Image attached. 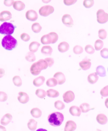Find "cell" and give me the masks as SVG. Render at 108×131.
Masks as SVG:
<instances>
[{
    "label": "cell",
    "instance_id": "32",
    "mask_svg": "<svg viewBox=\"0 0 108 131\" xmlns=\"http://www.w3.org/2000/svg\"><path fill=\"white\" fill-rule=\"evenodd\" d=\"M42 27L38 23H35L32 25V30L35 33L40 32Z\"/></svg>",
    "mask_w": 108,
    "mask_h": 131
},
{
    "label": "cell",
    "instance_id": "9",
    "mask_svg": "<svg viewBox=\"0 0 108 131\" xmlns=\"http://www.w3.org/2000/svg\"><path fill=\"white\" fill-rule=\"evenodd\" d=\"M80 67L84 70H87L90 68L91 66L90 60L88 59H84L79 63Z\"/></svg>",
    "mask_w": 108,
    "mask_h": 131
},
{
    "label": "cell",
    "instance_id": "33",
    "mask_svg": "<svg viewBox=\"0 0 108 131\" xmlns=\"http://www.w3.org/2000/svg\"><path fill=\"white\" fill-rule=\"evenodd\" d=\"M36 94L40 98H44L46 96V92L42 89H38L36 91Z\"/></svg>",
    "mask_w": 108,
    "mask_h": 131
},
{
    "label": "cell",
    "instance_id": "17",
    "mask_svg": "<svg viewBox=\"0 0 108 131\" xmlns=\"http://www.w3.org/2000/svg\"><path fill=\"white\" fill-rule=\"evenodd\" d=\"M42 70L38 68L36 63H33L30 68L31 74L34 75H37L40 73Z\"/></svg>",
    "mask_w": 108,
    "mask_h": 131
},
{
    "label": "cell",
    "instance_id": "26",
    "mask_svg": "<svg viewBox=\"0 0 108 131\" xmlns=\"http://www.w3.org/2000/svg\"><path fill=\"white\" fill-rule=\"evenodd\" d=\"M37 122L33 119H30L27 124V126L29 129L31 131H34L37 128Z\"/></svg>",
    "mask_w": 108,
    "mask_h": 131
},
{
    "label": "cell",
    "instance_id": "2",
    "mask_svg": "<svg viewBox=\"0 0 108 131\" xmlns=\"http://www.w3.org/2000/svg\"><path fill=\"white\" fill-rule=\"evenodd\" d=\"M2 46L6 50L11 51L17 45V41L15 38L11 35H7L4 37L1 42Z\"/></svg>",
    "mask_w": 108,
    "mask_h": 131
},
{
    "label": "cell",
    "instance_id": "49",
    "mask_svg": "<svg viewBox=\"0 0 108 131\" xmlns=\"http://www.w3.org/2000/svg\"><path fill=\"white\" fill-rule=\"evenodd\" d=\"M14 0H4V4L7 6H11L14 3Z\"/></svg>",
    "mask_w": 108,
    "mask_h": 131
},
{
    "label": "cell",
    "instance_id": "1",
    "mask_svg": "<svg viewBox=\"0 0 108 131\" xmlns=\"http://www.w3.org/2000/svg\"><path fill=\"white\" fill-rule=\"evenodd\" d=\"M64 120L63 115L60 112H54L49 115L48 121L50 125L53 126H61Z\"/></svg>",
    "mask_w": 108,
    "mask_h": 131
},
{
    "label": "cell",
    "instance_id": "23",
    "mask_svg": "<svg viewBox=\"0 0 108 131\" xmlns=\"http://www.w3.org/2000/svg\"><path fill=\"white\" fill-rule=\"evenodd\" d=\"M40 44L36 41H33L31 42L29 45V50L32 52H36L37 51Z\"/></svg>",
    "mask_w": 108,
    "mask_h": 131
},
{
    "label": "cell",
    "instance_id": "35",
    "mask_svg": "<svg viewBox=\"0 0 108 131\" xmlns=\"http://www.w3.org/2000/svg\"><path fill=\"white\" fill-rule=\"evenodd\" d=\"M80 108L83 113H87L90 110V105L87 103H83L81 104L80 106Z\"/></svg>",
    "mask_w": 108,
    "mask_h": 131
},
{
    "label": "cell",
    "instance_id": "41",
    "mask_svg": "<svg viewBox=\"0 0 108 131\" xmlns=\"http://www.w3.org/2000/svg\"><path fill=\"white\" fill-rule=\"evenodd\" d=\"M86 52L89 54H93L95 52V49L91 45H87L85 47Z\"/></svg>",
    "mask_w": 108,
    "mask_h": 131
},
{
    "label": "cell",
    "instance_id": "22",
    "mask_svg": "<svg viewBox=\"0 0 108 131\" xmlns=\"http://www.w3.org/2000/svg\"><path fill=\"white\" fill-rule=\"evenodd\" d=\"M41 42L43 44H49L52 43V39L50 35H45L43 36L41 40Z\"/></svg>",
    "mask_w": 108,
    "mask_h": 131
},
{
    "label": "cell",
    "instance_id": "13",
    "mask_svg": "<svg viewBox=\"0 0 108 131\" xmlns=\"http://www.w3.org/2000/svg\"><path fill=\"white\" fill-rule=\"evenodd\" d=\"M54 78L57 80L59 85H62L65 81V77L64 74L61 72H57L54 75Z\"/></svg>",
    "mask_w": 108,
    "mask_h": 131
},
{
    "label": "cell",
    "instance_id": "25",
    "mask_svg": "<svg viewBox=\"0 0 108 131\" xmlns=\"http://www.w3.org/2000/svg\"><path fill=\"white\" fill-rule=\"evenodd\" d=\"M52 49L50 46H46L43 47L41 49V52L45 55H51L52 52Z\"/></svg>",
    "mask_w": 108,
    "mask_h": 131
},
{
    "label": "cell",
    "instance_id": "7",
    "mask_svg": "<svg viewBox=\"0 0 108 131\" xmlns=\"http://www.w3.org/2000/svg\"><path fill=\"white\" fill-rule=\"evenodd\" d=\"M63 100L65 103H70L73 101L75 98V95L71 91H68L64 93L63 95Z\"/></svg>",
    "mask_w": 108,
    "mask_h": 131
},
{
    "label": "cell",
    "instance_id": "15",
    "mask_svg": "<svg viewBox=\"0 0 108 131\" xmlns=\"http://www.w3.org/2000/svg\"><path fill=\"white\" fill-rule=\"evenodd\" d=\"M69 112L72 116H80L81 115V110L77 106H72L69 109Z\"/></svg>",
    "mask_w": 108,
    "mask_h": 131
},
{
    "label": "cell",
    "instance_id": "40",
    "mask_svg": "<svg viewBox=\"0 0 108 131\" xmlns=\"http://www.w3.org/2000/svg\"><path fill=\"white\" fill-rule=\"evenodd\" d=\"M73 51H74V52L76 54H81V53L83 52V48L80 46H76L74 47V49H73Z\"/></svg>",
    "mask_w": 108,
    "mask_h": 131
},
{
    "label": "cell",
    "instance_id": "55",
    "mask_svg": "<svg viewBox=\"0 0 108 131\" xmlns=\"http://www.w3.org/2000/svg\"></svg>",
    "mask_w": 108,
    "mask_h": 131
},
{
    "label": "cell",
    "instance_id": "8",
    "mask_svg": "<svg viewBox=\"0 0 108 131\" xmlns=\"http://www.w3.org/2000/svg\"><path fill=\"white\" fill-rule=\"evenodd\" d=\"M38 17L37 12L34 10H30L26 12V17L29 20L35 21L38 19Z\"/></svg>",
    "mask_w": 108,
    "mask_h": 131
},
{
    "label": "cell",
    "instance_id": "53",
    "mask_svg": "<svg viewBox=\"0 0 108 131\" xmlns=\"http://www.w3.org/2000/svg\"><path fill=\"white\" fill-rule=\"evenodd\" d=\"M105 104L106 107H107V108H108V98L106 99V100H105Z\"/></svg>",
    "mask_w": 108,
    "mask_h": 131
},
{
    "label": "cell",
    "instance_id": "11",
    "mask_svg": "<svg viewBox=\"0 0 108 131\" xmlns=\"http://www.w3.org/2000/svg\"><path fill=\"white\" fill-rule=\"evenodd\" d=\"M18 100L21 103L25 104L29 101V97L27 93L21 92L19 93Z\"/></svg>",
    "mask_w": 108,
    "mask_h": 131
},
{
    "label": "cell",
    "instance_id": "24",
    "mask_svg": "<svg viewBox=\"0 0 108 131\" xmlns=\"http://www.w3.org/2000/svg\"><path fill=\"white\" fill-rule=\"evenodd\" d=\"M36 63L37 64L38 68L42 70L46 69L48 66L47 62H46V61L45 60L42 59L39 60Z\"/></svg>",
    "mask_w": 108,
    "mask_h": 131
},
{
    "label": "cell",
    "instance_id": "36",
    "mask_svg": "<svg viewBox=\"0 0 108 131\" xmlns=\"http://www.w3.org/2000/svg\"><path fill=\"white\" fill-rule=\"evenodd\" d=\"M103 43L101 40L99 39L96 40L95 43V48L97 51L100 50L103 48Z\"/></svg>",
    "mask_w": 108,
    "mask_h": 131
},
{
    "label": "cell",
    "instance_id": "28",
    "mask_svg": "<svg viewBox=\"0 0 108 131\" xmlns=\"http://www.w3.org/2000/svg\"><path fill=\"white\" fill-rule=\"evenodd\" d=\"M96 73L101 77H105L106 76V71L104 67L103 66H99L96 68Z\"/></svg>",
    "mask_w": 108,
    "mask_h": 131
},
{
    "label": "cell",
    "instance_id": "29",
    "mask_svg": "<svg viewBox=\"0 0 108 131\" xmlns=\"http://www.w3.org/2000/svg\"><path fill=\"white\" fill-rule=\"evenodd\" d=\"M46 94L48 96L50 97H57L59 96V92L53 89H50L47 91Z\"/></svg>",
    "mask_w": 108,
    "mask_h": 131
},
{
    "label": "cell",
    "instance_id": "42",
    "mask_svg": "<svg viewBox=\"0 0 108 131\" xmlns=\"http://www.w3.org/2000/svg\"><path fill=\"white\" fill-rule=\"evenodd\" d=\"M101 55L103 58L108 59V49L103 48L101 51Z\"/></svg>",
    "mask_w": 108,
    "mask_h": 131
},
{
    "label": "cell",
    "instance_id": "45",
    "mask_svg": "<svg viewBox=\"0 0 108 131\" xmlns=\"http://www.w3.org/2000/svg\"><path fill=\"white\" fill-rule=\"evenodd\" d=\"M7 94L4 92H0V102H5L7 100Z\"/></svg>",
    "mask_w": 108,
    "mask_h": 131
},
{
    "label": "cell",
    "instance_id": "34",
    "mask_svg": "<svg viewBox=\"0 0 108 131\" xmlns=\"http://www.w3.org/2000/svg\"><path fill=\"white\" fill-rule=\"evenodd\" d=\"M13 82L14 84L17 86H20L22 84V81L20 77L19 76H14L13 78Z\"/></svg>",
    "mask_w": 108,
    "mask_h": 131
},
{
    "label": "cell",
    "instance_id": "18",
    "mask_svg": "<svg viewBox=\"0 0 108 131\" xmlns=\"http://www.w3.org/2000/svg\"><path fill=\"white\" fill-rule=\"evenodd\" d=\"M13 8L17 11H21L25 8V4L21 1H16L13 4Z\"/></svg>",
    "mask_w": 108,
    "mask_h": 131
},
{
    "label": "cell",
    "instance_id": "16",
    "mask_svg": "<svg viewBox=\"0 0 108 131\" xmlns=\"http://www.w3.org/2000/svg\"><path fill=\"white\" fill-rule=\"evenodd\" d=\"M69 49V45L66 42H62L58 45V49L61 52L64 53L67 51Z\"/></svg>",
    "mask_w": 108,
    "mask_h": 131
},
{
    "label": "cell",
    "instance_id": "20",
    "mask_svg": "<svg viewBox=\"0 0 108 131\" xmlns=\"http://www.w3.org/2000/svg\"><path fill=\"white\" fill-rule=\"evenodd\" d=\"M99 77L96 73H93L90 74L87 78V80L90 84H94L97 81Z\"/></svg>",
    "mask_w": 108,
    "mask_h": 131
},
{
    "label": "cell",
    "instance_id": "10",
    "mask_svg": "<svg viewBox=\"0 0 108 131\" xmlns=\"http://www.w3.org/2000/svg\"><path fill=\"white\" fill-rule=\"evenodd\" d=\"M12 18V15L9 11H3L0 13V21H6L11 19Z\"/></svg>",
    "mask_w": 108,
    "mask_h": 131
},
{
    "label": "cell",
    "instance_id": "3",
    "mask_svg": "<svg viewBox=\"0 0 108 131\" xmlns=\"http://www.w3.org/2000/svg\"><path fill=\"white\" fill-rule=\"evenodd\" d=\"M16 28L12 23L5 22L0 26V34L11 35L14 32Z\"/></svg>",
    "mask_w": 108,
    "mask_h": 131
},
{
    "label": "cell",
    "instance_id": "51",
    "mask_svg": "<svg viewBox=\"0 0 108 131\" xmlns=\"http://www.w3.org/2000/svg\"><path fill=\"white\" fill-rule=\"evenodd\" d=\"M0 131H6L5 127L0 125Z\"/></svg>",
    "mask_w": 108,
    "mask_h": 131
},
{
    "label": "cell",
    "instance_id": "47",
    "mask_svg": "<svg viewBox=\"0 0 108 131\" xmlns=\"http://www.w3.org/2000/svg\"><path fill=\"white\" fill-rule=\"evenodd\" d=\"M77 0H64L63 2L65 5L71 6L75 4Z\"/></svg>",
    "mask_w": 108,
    "mask_h": 131
},
{
    "label": "cell",
    "instance_id": "5",
    "mask_svg": "<svg viewBox=\"0 0 108 131\" xmlns=\"http://www.w3.org/2000/svg\"><path fill=\"white\" fill-rule=\"evenodd\" d=\"M54 8L51 6L46 5L41 7L39 10V14L43 17H47L53 13Z\"/></svg>",
    "mask_w": 108,
    "mask_h": 131
},
{
    "label": "cell",
    "instance_id": "38",
    "mask_svg": "<svg viewBox=\"0 0 108 131\" xmlns=\"http://www.w3.org/2000/svg\"><path fill=\"white\" fill-rule=\"evenodd\" d=\"M94 4V0H84L83 2V5L86 8H90Z\"/></svg>",
    "mask_w": 108,
    "mask_h": 131
},
{
    "label": "cell",
    "instance_id": "30",
    "mask_svg": "<svg viewBox=\"0 0 108 131\" xmlns=\"http://www.w3.org/2000/svg\"><path fill=\"white\" fill-rule=\"evenodd\" d=\"M25 59L27 61L30 62H33L35 61L36 60V57L34 53L32 52L31 51L28 52L27 54H26L25 56Z\"/></svg>",
    "mask_w": 108,
    "mask_h": 131
},
{
    "label": "cell",
    "instance_id": "48",
    "mask_svg": "<svg viewBox=\"0 0 108 131\" xmlns=\"http://www.w3.org/2000/svg\"><path fill=\"white\" fill-rule=\"evenodd\" d=\"M45 60L46 61V62H47L48 66L49 67H52L53 65L54 60L52 58H46L45 59Z\"/></svg>",
    "mask_w": 108,
    "mask_h": 131
},
{
    "label": "cell",
    "instance_id": "46",
    "mask_svg": "<svg viewBox=\"0 0 108 131\" xmlns=\"http://www.w3.org/2000/svg\"><path fill=\"white\" fill-rule=\"evenodd\" d=\"M20 38L22 40L24 41L27 42L29 41L30 39V36L29 35L25 33H23L20 36Z\"/></svg>",
    "mask_w": 108,
    "mask_h": 131
},
{
    "label": "cell",
    "instance_id": "19",
    "mask_svg": "<svg viewBox=\"0 0 108 131\" xmlns=\"http://www.w3.org/2000/svg\"><path fill=\"white\" fill-rule=\"evenodd\" d=\"M96 120L98 122V123L102 125L106 124L108 122L107 117L106 116V115L102 113L97 115L96 117Z\"/></svg>",
    "mask_w": 108,
    "mask_h": 131
},
{
    "label": "cell",
    "instance_id": "39",
    "mask_svg": "<svg viewBox=\"0 0 108 131\" xmlns=\"http://www.w3.org/2000/svg\"><path fill=\"white\" fill-rule=\"evenodd\" d=\"M106 36L107 32L104 29H101L99 30V36L100 39L102 40L105 39L106 38Z\"/></svg>",
    "mask_w": 108,
    "mask_h": 131
},
{
    "label": "cell",
    "instance_id": "6",
    "mask_svg": "<svg viewBox=\"0 0 108 131\" xmlns=\"http://www.w3.org/2000/svg\"><path fill=\"white\" fill-rule=\"evenodd\" d=\"M62 20L63 24L68 27H72L74 25L73 20L69 14L64 15L62 17Z\"/></svg>",
    "mask_w": 108,
    "mask_h": 131
},
{
    "label": "cell",
    "instance_id": "43",
    "mask_svg": "<svg viewBox=\"0 0 108 131\" xmlns=\"http://www.w3.org/2000/svg\"><path fill=\"white\" fill-rule=\"evenodd\" d=\"M49 34L50 35L52 39V43H56L58 39V36L57 34L55 32H50Z\"/></svg>",
    "mask_w": 108,
    "mask_h": 131
},
{
    "label": "cell",
    "instance_id": "44",
    "mask_svg": "<svg viewBox=\"0 0 108 131\" xmlns=\"http://www.w3.org/2000/svg\"><path fill=\"white\" fill-rule=\"evenodd\" d=\"M100 94L103 97H108V85L105 86L102 89L101 91Z\"/></svg>",
    "mask_w": 108,
    "mask_h": 131
},
{
    "label": "cell",
    "instance_id": "37",
    "mask_svg": "<svg viewBox=\"0 0 108 131\" xmlns=\"http://www.w3.org/2000/svg\"><path fill=\"white\" fill-rule=\"evenodd\" d=\"M55 107L56 108L59 110H62L65 108V105L64 103L60 100H57L55 103Z\"/></svg>",
    "mask_w": 108,
    "mask_h": 131
},
{
    "label": "cell",
    "instance_id": "52",
    "mask_svg": "<svg viewBox=\"0 0 108 131\" xmlns=\"http://www.w3.org/2000/svg\"><path fill=\"white\" fill-rule=\"evenodd\" d=\"M42 1L44 3H45V4H48L49 3L51 2V0H42Z\"/></svg>",
    "mask_w": 108,
    "mask_h": 131
},
{
    "label": "cell",
    "instance_id": "27",
    "mask_svg": "<svg viewBox=\"0 0 108 131\" xmlns=\"http://www.w3.org/2000/svg\"><path fill=\"white\" fill-rule=\"evenodd\" d=\"M32 116L35 118H38L42 116V111L38 108H34L32 109L31 111Z\"/></svg>",
    "mask_w": 108,
    "mask_h": 131
},
{
    "label": "cell",
    "instance_id": "31",
    "mask_svg": "<svg viewBox=\"0 0 108 131\" xmlns=\"http://www.w3.org/2000/svg\"><path fill=\"white\" fill-rule=\"evenodd\" d=\"M46 85L49 87H54L58 84L57 80L55 78H51L48 79L46 81Z\"/></svg>",
    "mask_w": 108,
    "mask_h": 131
},
{
    "label": "cell",
    "instance_id": "4",
    "mask_svg": "<svg viewBox=\"0 0 108 131\" xmlns=\"http://www.w3.org/2000/svg\"><path fill=\"white\" fill-rule=\"evenodd\" d=\"M97 21L100 24H104L108 21V14L103 9L99 10L97 12Z\"/></svg>",
    "mask_w": 108,
    "mask_h": 131
},
{
    "label": "cell",
    "instance_id": "21",
    "mask_svg": "<svg viewBox=\"0 0 108 131\" xmlns=\"http://www.w3.org/2000/svg\"><path fill=\"white\" fill-rule=\"evenodd\" d=\"M45 80V78L44 76H39L33 80V84L36 86L39 87L42 86V85L44 83Z\"/></svg>",
    "mask_w": 108,
    "mask_h": 131
},
{
    "label": "cell",
    "instance_id": "12",
    "mask_svg": "<svg viewBox=\"0 0 108 131\" xmlns=\"http://www.w3.org/2000/svg\"><path fill=\"white\" fill-rule=\"evenodd\" d=\"M76 124L73 121H68L65 124L64 131H74L76 129Z\"/></svg>",
    "mask_w": 108,
    "mask_h": 131
},
{
    "label": "cell",
    "instance_id": "50",
    "mask_svg": "<svg viewBox=\"0 0 108 131\" xmlns=\"http://www.w3.org/2000/svg\"><path fill=\"white\" fill-rule=\"evenodd\" d=\"M5 75V71L4 69L0 68V78L3 77Z\"/></svg>",
    "mask_w": 108,
    "mask_h": 131
},
{
    "label": "cell",
    "instance_id": "14",
    "mask_svg": "<svg viewBox=\"0 0 108 131\" xmlns=\"http://www.w3.org/2000/svg\"><path fill=\"white\" fill-rule=\"evenodd\" d=\"M12 116L9 113H7L3 117L1 121V123L2 125L6 126L12 121Z\"/></svg>",
    "mask_w": 108,
    "mask_h": 131
},
{
    "label": "cell",
    "instance_id": "54",
    "mask_svg": "<svg viewBox=\"0 0 108 131\" xmlns=\"http://www.w3.org/2000/svg\"><path fill=\"white\" fill-rule=\"evenodd\" d=\"M36 131H48L47 130H46L45 129H37Z\"/></svg>",
    "mask_w": 108,
    "mask_h": 131
}]
</instances>
